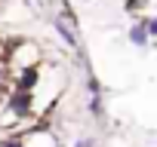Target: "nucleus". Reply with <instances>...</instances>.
<instances>
[{
  "instance_id": "1",
  "label": "nucleus",
  "mask_w": 157,
  "mask_h": 147,
  "mask_svg": "<svg viewBox=\"0 0 157 147\" xmlns=\"http://www.w3.org/2000/svg\"><path fill=\"white\" fill-rule=\"evenodd\" d=\"M40 61H43V52H40L37 43H13L6 58H3V67H6V74L13 80H19V77H25V74L37 70Z\"/></svg>"
},
{
  "instance_id": "2",
  "label": "nucleus",
  "mask_w": 157,
  "mask_h": 147,
  "mask_svg": "<svg viewBox=\"0 0 157 147\" xmlns=\"http://www.w3.org/2000/svg\"><path fill=\"white\" fill-rule=\"evenodd\" d=\"M3 147H59V141H56V135H52L49 129L34 126V129L16 135V141H10V144H3Z\"/></svg>"
},
{
  "instance_id": "3",
  "label": "nucleus",
  "mask_w": 157,
  "mask_h": 147,
  "mask_svg": "<svg viewBox=\"0 0 157 147\" xmlns=\"http://www.w3.org/2000/svg\"><path fill=\"white\" fill-rule=\"evenodd\" d=\"M77 147H93V141H80V144H77Z\"/></svg>"
},
{
  "instance_id": "4",
  "label": "nucleus",
  "mask_w": 157,
  "mask_h": 147,
  "mask_svg": "<svg viewBox=\"0 0 157 147\" xmlns=\"http://www.w3.org/2000/svg\"><path fill=\"white\" fill-rule=\"evenodd\" d=\"M151 31H154V34H157V22H151Z\"/></svg>"
}]
</instances>
